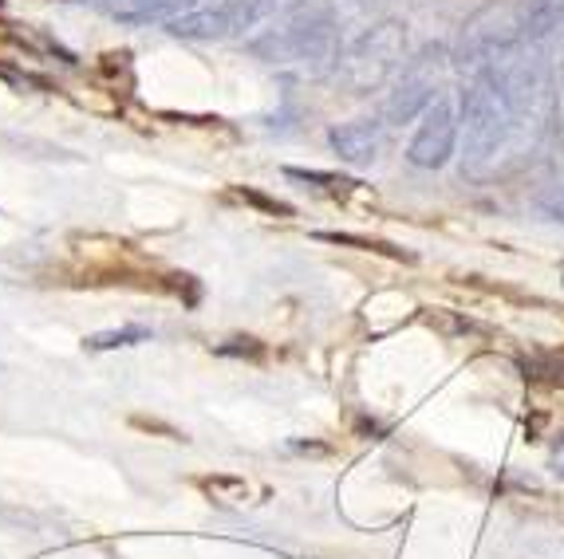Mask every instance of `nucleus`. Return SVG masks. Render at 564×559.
<instances>
[{
  "label": "nucleus",
  "instance_id": "f257e3e1",
  "mask_svg": "<svg viewBox=\"0 0 564 559\" xmlns=\"http://www.w3.org/2000/svg\"><path fill=\"white\" fill-rule=\"evenodd\" d=\"M245 52L269 67L296 75H332L339 52H344V32L336 29L332 12L324 9H301L284 12L264 32H257Z\"/></svg>",
  "mask_w": 564,
  "mask_h": 559
},
{
  "label": "nucleus",
  "instance_id": "f03ea898",
  "mask_svg": "<svg viewBox=\"0 0 564 559\" xmlns=\"http://www.w3.org/2000/svg\"><path fill=\"white\" fill-rule=\"evenodd\" d=\"M406 59H411V47H406L403 20H376L371 29L356 32L344 44L336 67H332V79L348 95H371L379 87L395 84Z\"/></svg>",
  "mask_w": 564,
  "mask_h": 559
},
{
  "label": "nucleus",
  "instance_id": "7ed1b4c3",
  "mask_svg": "<svg viewBox=\"0 0 564 559\" xmlns=\"http://www.w3.org/2000/svg\"><path fill=\"white\" fill-rule=\"evenodd\" d=\"M462 127H466V174H486L501 150L509 146V139L518 134L509 99L494 72H481L470 79V87L462 95Z\"/></svg>",
  "mask_w": 564,
  "mask_h": 559
},
{
  "label": "nucleus",
  "instance_id": "20e7f679",
  "mask_svg": "<svg viewBox=\"0 0 564 559\" xmlns=\"http://www.w3.org/2000/svg\"><path fill=\"white\" fill-rule=\"evenodd\" d=\"M451 67H454V59L443 44H426L423 52L406 59V67L395 75L391 95H387V103H383V119L411 122V119H419V114H426V107L443 95Z\"/></svg>",
  "mask_w": 564,
  "mask_h": 559
},
{
  "label": "nucleus",
  "instance_id": "39448f33",
  "mask_svg": "<svg viewBox=\"0 0 564 559\" xmlns=\"http://www.w3.org/2000/svg\"><path fill=\"white\" fill-rule=\"evenodd\" d=\"M521 44L518 20H513V4H486V9L474 12L466 24H462L458 47H454V67L474 75L489 72L506 52Z\"/></svg>",
  "mask_w": 564,
  "mask_h": 559
},
{
  "label": "nucleus",
  "instance_id": "423d86ee",
  "mask_svg": "<svg viewBox=\"0 0 564 559\" xmlns=\"http://www.w3.org/2000/svg\"><path fill=\"white\" fill-rule=\"evenodd\" d=\"M269 12V0H189L174 20H166V32L178 40H229L253 29Z\"/></svg>",
  "mask_w": 564,
  "mask_h": 559
},
{
  "label": "nucleus",
  "instance_id": "0eeeda50",
  "mask_svg": "<svg viewBox=\"0 0 564 559\" xmlns=\"http://www.w3.org/2000/svg\"><path fill=\"white\" fill-rule=\"evenodd\" d=\"M454 146H458V114L446 95H438L431 107H426L419 131H414L411 146H406V162L419 169H443L454 158Z\"/></svg>",
  "mask_w": 564,
  "mask_h": 559
},
{
  "label": "nucleus",
  "instance_id": "6e6552de",
  "mask_svg": "<svg viewBox=\"0 0 564 559\" xmlns=\"http://www.w3.org/2000/svg\"><path fill=\"white\" fill-rule=\"evenodd\" d=\"M328 146L336 150L348 166H371L383 154V122L376 119H356L339 122L328 131Z\"/></svg>",
  "mask_w": 564,
  "mask_h": 559
},
{
  "label": "nucleus",
  "instance_id": "1a4fd4ad",
  "mask_svg": "<svg viewBox=\"0 0 564 559\" xmlns=\"http://www.w3.org/2000/svg\"><path fill=\"white\" fill-rule=\"evenodd\" d=\"M521 44H549L564 36V0H513Z\"/></svg>",
  "mask_w": 564,
  "mask_h": 559
},
{
  "label": "nucleus",
  "instance_id": "9d476101",
  "mask_svg": "<svg viewBox=\"0 0 564 559\" xmlns=\"http://www.w3.org/2000/svg\"><path fill=\"white\" fill-rule=\"evenodd\" d=\"M189 0H99V9L119 24H151V20H174Z\"/></svg>",
  "mask_w": 564,
  "mask_h": 559
},
{
  "label": "nucleus",
  "instance_id": "9b49d317",
  "mask_svg": "<svg viewBox=\"0 0 564 559\" xmlns=\"http://www.w3.org/2000/svg\"><path fill=\"white\" fill-rule=\"evenodd\" d=\"M391 4V0H328L324 9L332 12V20H336V29H371L379 17H383V9Z\"/></svg>",
  "mask_w": 564,
  "mask_h": 559
},
{
  "label": "nucleus",
  "instance_id": "f8f14e48",
  "mask_svg": "<svg viewBox=\"0 0 564 559\" xmlns=\"http://www.w3.org/2000/svg\"><path fill=\"white\" fill-rule=\"evenodd\" d=\"M151 331L147 327H115V331H95L87 336V351H115V347H134V343H147Z\"/></svg>",
  "mask_w": 564,
  "mask_h": 559
},
{
  "label": "nucleus",
  "instance_id": "ddd939ff",
  "mask_svg": "<svg viewBox=\"0 0 564 559\" xmlns=\"http://www.w3.org/2000/svg\"><path fill=\"white\" fill-rule=\"evenodd\" d=\"M284 177H292V182H304V186H312V189H332V194H344V189L356 186L351 177L324 174V169H296V166H289V169H284Z\"/></svg>",
  "mask_w": 564,
  "mask_h": 559
},
{
  "label": "nucleus",
  "instance_id": "4468645a",
  "mask_svg": "<svg viewBox=\"0 0 564 559\" xmlns=\"http://www.w3.org/2000/svg\"><path fill=\"white\" fill-rule=\"evenodd\" d=\"M237 201H245V206L261 209V213H273V217H292V206L289 201H276V197H264L261 189H249V186H237L234 189Z\"/></svg>",
  "mask_w": 564,
  "mask_h": 559
},
{
  "label": "nucleus",
  "instance_id": "2eb2a0df",
  "mask_svg": "<svg viewBox=\"0 0 564 559\" xmlns=\"http://www.w3.org/2000/svg\"><path fill=\"white\" fill-rule=\"evenodd\" d=\"M206 493L221 504H234V501H245V496H249V485H245V481H234V476H214V481H206Z\"/></svg>",
  "mask_w": 564,
  "mask_h": 559
},
{
  "label": "nucleus",
  "instance_id": "dca6fc26",
  "mask_svg": "<svg viewBox=\"0 0 564 559\" xmlns=\"http://www.w3.org/2000/svg\"><path fill=\"white\" fill-rule=\"evenodd\" d=\"M533 206L541 209V213H545L549 221H561L564 224V182H556V186L541 189V194L533 197Z\"/></svg>",
  "mask_w": 564,
  "mask_h": 559
},
{
  "label": "nucleus",
  "instance_id": "f3484780",
  "mask_svg": "<svg viewBox=\"0 0 564 559\" xmlns=\"http://www.w3.org/2000/svg\"><path fill=\"white\" fill-rule=\"evenodd\" d=\"M321 241L328 244H356V249H367V252H383V256H403L399 249H391V244H379V241H364V237H351V233H316Z\"/></svg>",
  "mask_w": 564,
  "mask_h": 559
},
{
  "label": "nucleus",
  "instance_id": "a211bd4d",
  "mask_svg": "<svg viewBox=\"0 0 564 559\" xmlns=\"http://www.w3.org/2000/svg\"><path fill=\"white\" fill-rule=\"evenodd\" d=\"M217 354H241V359H261L264 347L257 339H229V343H217Z\"/></svg>",
  "mask_w": 564,
  "mask_h": 559
},
{
  "label": "nucleus",
  "instance_id": "6ab92c4d",
  "mask_svg": "<svg viewBox=\"0 0 564 559\" xmlns=\"http://www.w3.org/2000/svg\"><path fill=\"white\" fill-rule=\"evenodd\" d=\"M321 4H328V0H269V9H276L284 17V12H301V9H321Z\"/></svg>",
  "mask_w": 564,
  "mask_h": 559
},
{
  "label": "nucleus",
  "instance_id": "aec40b11",
  "mask_svg": "<svg viewBox=\"0 0 564 559\" xmlns=\"http://www.w3.org/2000/svg\"><path fill=\"white\" fill-rule=\"evenodd\" d=\"M549 469H553V476H561V481H564V434L556 438L553 457H549Z\"/></svg>",
  "mask_w": 564,
  "mask_h": 559
},
{
  "label": "nucleus",
  "instance_id": "412c9836",
  "mask_svg": "<svg viewBox=\"0 0 564 559\" xmlns=\"http://www.w3.org/2000/svg\"><path fill=\"white\" fill-rule=\"evenodd\" d=\"M561 79H564V67H561Z\"/></svg>",
  "mask_w": 564,
  "mask_h": 559
}]
</instances>
